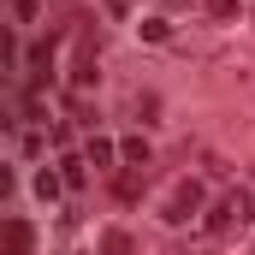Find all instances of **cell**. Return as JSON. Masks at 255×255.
<instances>
[{"instance_id": "9c48e42d", "label": "cell", "mask_w": 255, "mask_h": 255, "mask_svg": "<svg viewBox=\"0 0 255 255\" xmlns=\"http://www.w3.org/2000/svg\"><path fill=\"white\" fill-rule=\"evenodd\" d=\"M60 178H65V172H42V166H36V196L54 202V196H60Z\"/></svg>"}, {"instance_id": "5bb4252c", "label": "cell", "mask_w": 255, "mask_h": 255, "mask_svg": "<svg viewBox=\"0 0 255 255\" xmlns=\"http://www.w3.org/2000/svg\"><path fill=\"white\" fill-rule=\"evenodd\" d=\"M107 12H113V18H125V12H130V0H107Z\"/></svg>"}, {"instance_id": "4fadbf2b", "label": "cell", "mask_w": 255, "mask_h": 255, "mask_svg": "<svg viewBox=\"0 0 255 255\" xmlns=\"http://www.w3.org/2000/svg\"><path fill=\"white\" fill-rule=\"evenodd\" d=\"M232 202H238V214H244V220H255V196H250V190H232Z\"/></svg>"}, {"instance_id": "52a82bcc", "label": "cell", "mask_w": 255, "mask_h": 255, "mask_svg": "<svg viewBox=\"0 0 255 255\" xmlns=\"http://www.w3.org/2000/svg\"><path fill=\"white\" fill-rule=\"evenodd\" d=\"M113 154H119V148H113L107 136H89V166H113Z\"/></svg>"}, {"instance_id": "3957f363", "label": "cell", "mask_w": 255, "mask_h": 255, "mask_svg": "<svg viewBox=\"0 0 255 255\" xmlns=\"http://www.w3.org/2000/svg\"><path fill=\"white\" fill-rule=\"evenodd\" d=\"M30 250H36V232L24 220H6V255H30Z\"/></svg>"}, {"instance_id": "ba28073f", "label": "cell", "mask_w": 255, "mask_h": 255, "mask_svg": "<svg viewBox=\"0 0 255 255\" xmlns=\"http://www.w3.org/2000/svg\"><path fill=\"white\" fill-rule=\"evenodd\" d=\"M119 154H125V166H142V160H148V142H142V136H125Z\"/></svg>"}, {"instance_id": "8992f818", "label": "cell", "mask_w": 255, "mask_h": 255, "mask_svg": "<svg viewBox=\"0 0 255 255\" xmlns=\"http://www.w3.org/2000/svg\"><path fill=\"white\" fill-rule=\"evenodd\" d=\"M142 42H148V48H166V42H172V24H166V18H142Z\"/></svg>"}, {"instance_id": "277c9868", "label": "cell", "mask_w": 255, "mask_h": 255, "mask_svg": "<svg viewBox=\"0 0 255 255\" xmlns=\"http://www.w3.org/2000/svg\"><path fill=\"white\" fill-rule=\"evenodd\" d=\"M101 255H136V244H130V232H125V226L101 232Z\"/></svg>"}, {"instance_id": "5b68a950", "label": "cell", "mask_w": 255, "mask_h": 255, "mask_svg": "<svg viewBox=\"0 0 255 255\" xmlns=\"http://www.w3.org/2000/svg\"><path fill=\"white\" fill-rule=\"evenodd\" d=\"M142 190H148V184H142V178H136L130 166H125V172H119V178H113V196H119V202H136V196H142Z\"/></svg>"}, {"instance_id": "6da1fadb", "label": "cell", "mask_w": 255, "mask_h": 255, "mask_svg": "<svg viewBox=\"0 0 255 255\" xmlns=\"http://www.w3.org/2000/svg\"><path fill=\"white\" fill-rule=\"evenodd\" d=\"M238 226H244V214H238V202H232V196H220V202L202 214V232H208V238H232Z\"/></svg>"}, {"instance_id": "7c38bea8", "label": "cell", "mask_w": 255, "mask_h": 255, "mask_svg": "<svg viewBox=\"0 0 255 255\" xmlns=\"http://www.w3.org/2000/svg\"><path fill=\"white\" fill-rule=\"evenodd\" d=\"M60 172H65V184H71V190H83V160H77V154H71V160H65Z\"/></svg>"}, {"instance_id": "8fae6325", "label": "cell", "mask_w": 255, "mask_h": 255, "mask_svg": "<svg viewBox=\"0 0 255 255\" xmlns=\"http://www.w3.org/2000/svg\"><path fill=\"white\" fill-rule=\"evenodd\" d=\"M36 12H42V0H12V18H18V24H30Z\"/></svg>"}, {"instance_id": "30bf717a", "label": "cell", "mask_w": 255, "mask_h": 255, "mask_svg": "<svg viewBox=\"0 0 255 255\" xmlns=\"http://www.w3.org/2000/svg\"><path fill=\"white\" fill-rule=\"evenodd\" d=\"M208 18H220V24H232V18H238V0H208Z\"/></svg>"}, {"instance_id": "7a4b0ae2", "label": "cell", "mask_w": 255, "mask_h": 255, "mask_svg": "<svg viewBox=\"0 0 255 255\" xmlns=\"http://www.w3.org/2000/svg\"><path fill=\"white\" fill-rule=\"evenodd\" d=\"M196 214H202V184L184 178V184L172 190V202H166V220H172V226H184V220H196Z\"/></svg>"}]
</instances>
